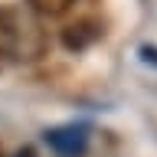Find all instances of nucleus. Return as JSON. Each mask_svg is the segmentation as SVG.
<instances>
[{"mask_svg":"<svg viewBox=\"0 0 157 157\" xmlns=\"http://www.w3.org/2000/svg\"><path fill=\"white\" fill-rule=\"evenodd\" d=\"M137 56H141L144 66H154V69H157V46H147V43H144V46L137 49Z\"/></svg>","mask_w":157,"mask_h":157,"instance_id":"obj_4","label":"nucleus"},{"mask_svg":"<svg viewBox=\"0 0 157 157\" xmlns=\"http://www.w3.org/2000/svg\"><path fill=\"white\" fill-rule=\"evenodd\" d=\"M43 144L56 157H85L88 144H92V124L88 121H66V124L46 128Z\"/></svg>","mask_w":157,"mask_h":157,"instance_id":"obj_1","label":"nucleus"},{"mask_svg":"<svg viewBox=\"0 0 157 157\" xmlns=\"http://www.w3.org/2000/svg\"><path fill=\"white\" fill-rule=\"evenodd\" d=\"M13 157H36V147H29V144H26V147H20Z\"/></svg>","mask_w":157,"mask_h":157,"instance_id":"obj_5","label":"nucleus"},{"mask_svg":"<svg viewBox=\"0 0 157 157\" xmlns=\"http://www.w3.org/2000/svg\"><path fill=\"white\" fill-rule=\"evenodd\" d=\"M0 157H3V151H0Z\"/></svg>","mask_w":157,"mask_h":157,"instance_id":"obj_6","label":"nucleus"},{"mask_svg":"<svg viewBox=\"0 0 157 157\" xmlns=\"http://www.w3.org/2000/svg\"><path fill=\"white\" fill-rule=\"evenodd\" d=\"M26 3L36 10V13H43V17H62L75 0H26Z\"/></svg>","mask_w":157,"mask_h":157,"instance_id":"obj_3","label":"nucleus"},{"mask_svg":"<svg viewBox=\"0 0 157 157\" xmlns=\"http://www.w3.org/2000/svg\"><path fill=\"white\" fill-rule=\"evenodd\" d=\"M98 36H101V26H98V23L78 20V23H72V26L62 29V46H66L69 52H82V49H88Z\"/></svg>","mask_w":157,"mask_h":157,"instance_id":"obj_2","label":"nucleus"}]
</instances>
